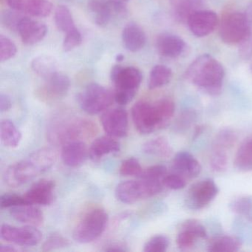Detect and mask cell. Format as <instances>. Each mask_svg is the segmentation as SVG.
Listing matches in <instances>:
<instances>
[{
  "label": "cell",
  "mask_w": 252,
  "mask_h": 252,
  "mask_svg": "<svg viewBox=\"0 0 252 252\" xmlns=\"http://www.w3.org/2000/svg\"><path fill=\"white\" fill-rule=\"evenodd\" d=\"M17 251H19V249H16L14 246H6V245H1L0 246V252H17Z\"/></svg>",
  "instance_id": "cell-51"
},
{
  "label": "cell",
  "mask_w": 252,
  "mask_h": 252,
  "mask_svg": "<svg viewBox=\"0 0 252 252\" xmlns=\"http://www.w3.org/2000/svg\"><path fill=\"white\" fill-rule=\"evenodd\" d=\"M219 23L218 15L212 11H196L187 21L191 33L197 37L210 34Z\"/></svg>",
  "instance_id": "cell-13"
},
{
  "label": "cell",
  "mask_w": 252,
  "mask_h": 252,
  "mask_svg": "<svg viewBox=\"0 0 252 252\" xmlns=\"http://www.w3.org/2000/svg\"><path fill=\"white\" fill-rule=\"evenodd\" d=\"M120 151V144L113 137L102 136L96 138L89 149V156L91 160L97 161L104 156Z\"/></svg>",
  "instance_id": "cell-24"
},
{
  "label": "cell",
  "mask_w": 252,
  "mask_h": 252,
  "mask_svg": "<svg viewBox=\"0 0 252 252\" xmlns=\"http://www.w3.org/2000/svg\"><path fill=\"white\" fill-rule=\"evenodd\" d=\"M185 42L179 36L171 33H161L156 39L158 52L167 58L179 57L185 49Z\"/></svg>",
  "instance_id": "cell-20"
},
{
  "label": "cell",
  "mask_w": 252,
  "mask_h": 252,
  "mask_svg": "<svg viewBox=\"0 0 252 252\" xmlns=\"http://www.w3.org/2000/svg\"><path fill=\"white\" fill-rule=\"evenodd\" d=\"M206 228L196 220H188L183 223L177 236L176 243L181 250H188L194 246L199 238H206Z\"/></svg>",
  "instance_id": "cell-15"
},
{
  "label": "cell",
  "mask_w": 252,
  "mask_h": 252,
  "mask_svg": "<svg viewBox=\"0 0 252 252\" xmlns=\"http://www.w3.org/2000/svg\"><path fill=\"white\" fill-rule=\"evenodd\" d=\"M172 168L175 173L187 178H195L201 172L198 160L188 152H180L175 155Z\"/></svg>",
  "instance_id": "cell-18"
},
{
  "label": "cell",
  "mask_w": 252,
  "mask_h": 252,
  "mask_svg": "<svg viewBox=\"0 0 252 252\" xmlns=\"http://www.w3.org/2000/svg\"><path fill=\"white\" fill-rule=\"evenodd\" d=\"M241 246V241L236 237L218 236L209 242L208 251L210 252H234L240 250Z\"/></svg>",
  "instance_id": "cell-29"
},
{
  "label": "cell",
  "mask_w": 252,
  "mask_h": 252,
  "mask_svg": "<svg viewBox=\"0 0 252 252\" xmlns=\"http://www.w3.org/2000/svg\"><path fill=\"white\" fill-rule=\"evenodd\" d=\"M88 7L99 27H106L115 16L111 0H88Z\"/></svg>",
  "instance_id": "cell-23"
},
{
  "label": "cell",
  "mask_w": 252,
  "mask_h": 252,
  "mask_svg": "<svg viewBox=\"0 0 252 252\" xmlns=\"http://www.w3.org/2000/svg\"><path fill=\"white\" fill-rule=\"evenodd\" d=\"M110 78L116 87L115 101L121 105H126L136 95L143 76L136 67L115 65L112 68Z\"/></svg>",
  "instance_id": "cell-5"
},
{
  "label": "cell",
  "mask_w": 252,
  "mask_h": 252,
  "mask_svg": "<svg viewBox=\"0 0 252 252\" xmlns=\"http://www.w3.org/2000/svg\"><path fill=\"white\" fill-rule=\"evenodd\" d=\"M17 53V48L13 41L6 36H0V61L2 63L14 58Z\"/></svg>",
  "instance_id": "cell-37"
},
{
  "label": "cell",
  "mask_w": 252,
  "mask_h": 252,
  "mask_svg": "<svg viewBox=\"0 0 252 252\" xmlns=\"http://www.w3.org/2000/svg\"><path fill=\"white\" fill-rule=\"evenodd\" d=\"M1 140L8 148H17L20 145L22 139V133L11 121L8 119L2 120L0 124Z\"/></svg>",
  "instance_id": "cell-28"
},
{
  "label": "cell",
  "mask_w": 252,
  "mask_h": 252,
  "mask_svg": "<svg viewBox=\"0 0 252 252\" xmlns=\"http://www.w3.org/2000/svg\"><path fill=\"white\" fill-rule=\"evenodd\" d=\"M125 60V57H124L123 54H118L116 57V60L118 62V63H121V62Z\"/></svg>",
  "instance_id": "cell-52"
},
{
  "label": "cell",
  "mask_w": 252,
  "mask_h": 252,
  "mask_svg": "<svg viewBox=\"0 0 252 252\" xmlns=\"http://www.w3.org/2000/svg\"><path fill=\"white\" fill-rule=\"evenodd\" d=\"M54 20L59 30L66 34L76 29L70 9L65 5H59L54 13Z\"/></svg>",
  "instance_id": "cell-32"
},
{
  "label": "cell",
  "mask_w": 252,
  "mask_h": 252,
  "mask_svg": "<svg viewBox=\"0 0 252 252\" xmlns=\"http://www.w3.org/2000/svg\"><path fill=\"white\" fill-rule=\"evenodd\" d=\"M234 164L240 170H252V138L240 146L236 154Z\"/></svg>",
  "instance_id": "cell-33"
},
{
  "label": "cell",
  "mask_w": 252,
  "mask_h": 252,
  "mask_svg": "<svg viewBox=\"0 0 252 252\" xmlns=\"http://www.w3.org/2000/svg\"><path fill=\"white\" fill-rule=\"evenodd\" d=\"M230 209L237 215H242L252 222V198L243 197L234 200L230 204Z\"/></svg>",
  "instance_id": "cell-35"
},
{
  "label": "cell",
  "mask_w": 252,
  "mask_h": 252,
  "mask_svg": "<svg viewBox=\"0 0 252 252\" xmlns=\"http://www.w3.org/2000/svg\"><path fill=\"white\" fill-rule=\"evenodd\" d=\"M163 186L170 189L178 190L185 187L187 182L185 178L177 173L166 175L163 178Z\"/></svg>",
  "instance_id": "cell-45"
},
{
  "label": "cell",
  "mask_w": 252,
  "mask_h": 252,
  "mask_svg": "<svg viewBox=\"0 0 252 252\" xmlns=\"http://www.w3.org/2000/svg\"><path fill=\"white\" fill-rule=\"evenodd\" d=\"M196 119V113L193 110H186L180 115L178 120V128L186 129L193 123Z\"/></svg>",
  "instance_id": "cell-47"
},
{
  "label": "cell",
  "mask_w": 252,
  "mask_h": 252,
  "mask_svg": "<svg viewBox=\"0 0 252 252\" xmlns=\"http://www.w3.org/2000/svg\"><path fill=\"white\" fill-rule=\"evenodd\" d=\"M224 76L222 64L209 54L196 59L186 71L189 82L210 95L221 94Z\"/></svg>",
  "instance_id": "cell-3"
},
{
  "label": "cell",
  "mask_w": 252,
  "mask_h": 252,
  "mask_svg": "<svg viewBox=\"0 0 252 252\" xmlns=\"http://www.w3.org/2000/svg\"><path fill=\"white\" fill-rule=\"evenodd\" d=\"M89 150L83 141H73L63 146L61 157L63 163L69 167H77L86 160Z\"/></svg>",
  "instance_id": "cell-19"
},
{
  "label": "cell",
  "mask_w": 252,
  "mask_h": 252,
  "mask_svg": "<svg viewBox=\"0 0 252 252\" xmlns=\"http://www.w3.org/2000/svg\"><path fill=\"white\" fill-rule=\"evenodd\" d=\"M170 5L176 20L187 23L194 13L200 11L202 0H170Z\"/></svg>",
  "instance_id": "cell-25"
},
{
  "label": "cell",
  "mask_w": 252,
  "mask_h": 252,
  "mask_svg": "<svg viewBox=\"0 0 252 252\" xmlns=\"http://www.w3.org/2000/svg\"><path fill=\"white\" fill-rule=\"evenodd\" d=\"M55 187L52 180L42 179L28 190L25 197L32 204L49 206L54 202Z\"/></svg>",
  "instance_id": "cell-17"
},
{
  "label": "cell",
  "mask_w": 252,
  "mask_h": 252,
  "mask_svg": "<svg viewBox=\"0 0 252 252\" xmlns=\"http://www.w3.org/2000/svg\"><path fill=\"white\" fill-rule=\"evenodd\" d=\"M114 100V95L107 88L96 83L88 85L78 95L82 110L90 115L98 114L107 110Z\"/></svg>",
  "instance_id": "cell-8"
},
{
  "label": "cell",
  "mask_w": 252,
  "mask_h": 252,
  "mask_svg": "<svg viewBox=\"0 0 252 252\" xmlns=\"http://www.w3.org/2000/svg\"><path fill=\"white\" fill-rule=\"evenodd\" d=\"M45 81L47 92L54 98L64 96L70 89V79L64 73L56 72Z\"/></svg>",
  "instance_id": "cell-26"
},
{
  "label": "cell",
  "mask_w": 252,
  "mask_h": 252,
  "mask_svg": "<svg viewBox=\"0 0 252 252\" xmlns=\"http://www.w3.org/2000/svg\"><path fill=\"white\" fill-rule=\"evenodd\" d=\"M101 125L106 133L113 138H124L128 134V115L123 108H114L103 113Z\"/></svg>",
  "instance_id": "cell-12"
},
{
  "label": "cell",
  "mask_w": 252,
  "mask_h": 252,
  "mask_svg": "<svg viewBox=\"0 0 252 252\" xmlns=\"http://www.w3.org/2000/svg\"><path fill=\"white\" fill-rule=\"evenodd\" d=\"M167 175V169L162 165H156L150 166L145 170H143L139 175L140 179L157 180L163 181V178Z\"/></svg>",
  "instance_id": "cell-42"
},
{
  "label": "cell",
  "mask_w": 252,
  "mask_h": 252,
  "mask_svg": "<svg viewBox=\"0 0 252 252\" xmlns=\"http://www.w3.org/2000/svg\"><path fill=\"white\" fill-rule=\"evenodd\" d=\"M0 236L5 241L22 246H36L42 239V232L36 226L29 225L16 227L2 224L0 229Z\"/></svg>",
  "instance_id": "cell-11"
},
{
  "label": "cell",
  "mask_w": 252,
  "mask_h": 252,
  "mask_svg": "<svg viewBox=\"0 0 252 252\" xmlns=\"http://www.w3.org/2000/svg\"><path fill=\"white\" fill-rule=\"evenodd\" d=\"M24 17L21 13L11 9V11H4L1 16L2 24L11 32H17L20 20Z\"/></svg>",
  "instance_id": "cell-41"
},
{
  "label": "cell",
  "mask_w": 252,
  "mask_h": 252,
  "mask_svg": "<svg viewBox=\"0 0 252 252\" xmlns=\"http://www.w3.org/2000/svg\"><path fill=\"white\" fill-rule=\"evenodd\" d=\"M7 3L11 9L33 17H46L53 11L52 3L47 0H7Z\"/></svg>",
  "instance_id": "cell-14"
},
{
  "label": "cell",
  "mask_w": 252,
  "mask_h": 252,
  "mask_svg": "<svg viewBox=\"0 0 252 252\" xmlns=\"http://www.w3.org/2000/svg\"><path fill=\"white\" fill-rule=\"evenodd\" d=\"M143 169L139 161L134 158H129L122 162L119 172L123 176H139Z\"/></svg>",
  "instance_id": "cell-40"
},
{
  "label": "cell",
  "mask_w": 252,
  "mask_h": 252,
  "mask_svg": "<svg viewBox=\"0 0 252 252\" xmlns=\"http://www.w3.org/2000/svg\"><path fill=\"white\" fill-rule=\"evenodd\" d=\"M244 14L233 12L223 17L220 26V36L228 45L238 44L250 32Z\"/></svg>",
  "instance_id": "cell-9"
},
{
  "label": "cell",
  "mask_w": 252,
  "mask_h": 252,
  "mask_svg": "<svg viewBox=\"0 0 252 252\" xmlns=\"http://www.w3.org/2000/svg\"><path fill=\"white\" fill-rule=\"evenodd\" d=\"M70 243L67 238L58 234V233H54L51 234L48 237L43 246H42V250L44 252H50V251L56 250V249H63L69 246Z\"/></svg>",
  "instance_id": "cell-39"
},
{
  "label": "cell",
  "mask_w": 252,
  "mask_h": 252,
  "mask_svg": "<svg viewBox=\"0 0 252 252\" xmlns=\"http://www.w3.org/2000/svg\"><path fill=\"white\" fill-rule=\"evenodd\" d=\"M143 151L146 154L161 158H169L173 154V149L164 137H158L147 141L143 145Z\"/></svg>",
  "instance_id": "cell-27"
},
{
  "label": "cell",
  "mask_w": 252,
  "mask_h": 252,
  "mask_svg": "<svg viewBox=\"0 0 252 252\" xmlns=\"http://www.w3.org/2000/svg\"><path fill=\"white\" fill-rule=\"evenodd\" d=\"M237 141V135L234 131L229 129H223L220 131L217 135L214 144L219 146L225 150H229L235 144Z\"/></svg>",
  "instance_id": "cell-38"
},
{
  "label": "cell",
  "mask_w": 252,
  "mask_h": 252,
  "mask_svg": "<svg viewBox=\"0 0 252 252\" xmlns=\"http://www.w3.org/2000/svg\"><path fill=\"white\" fill-rule=\"evenodd\" d=\"M82 42V36L77 29L66 33L63 41V48L64 52H69L79 47Z\"/></svg>",
  "instance_id": "cell-44"
},
{
  "label": "cell",
  "mask_w": 252,
  "mask_h": 252,
  "mask_svg": "<svg viewBox=\"0 0 252 252\" xmlns=\"http://www.w3.org/2000/svg\"><path fill=\"white\" fill-rule=\"evenodd\" d=\"M57 60L51 56L41 55L33 59L32 68L38 76L46 79L58 71Z\"/></svg>",
  "instance_id": "cell-30"
},
{
  "label": "cell",
  "mask_w": 252,
  "mask_h": 252,
  "mask_svg": "<svg viewBox=\"0 0 252 252\" xmlns=\"http://www.w3.org/2000/svg\"><path fill=\"white\" fill-rule=\"evenodd\" d=\"M57 151L50 147L36 150L24 160L7 168L4 181L9 187H21L51 169L57 162Z\"/></svg>",
  "instance_id": "cell-1"
},
{
  "label": "cell",
  "mask_w": 252,
  "mask_h": 252,
  "mask_svg": "<svg viewBox=\"0 0 252 252\" xmlns=\"http://www.w3.org/2000/svg\"><path fill=\"white\" fill-rule=\"evenodd\" d=\"M251 70H252V65H251Z\"/></svg>",
  "instance_id": "cell-53"
},
{
  "label": "cell",
  "mask_w": 252,
  "mask_h": 252,
  "mask_svg": "<svg viewBox=\"0 0 252 252\" xmlns=\"http://www.w3.org/2000/svg\"><path fill=\"white\" fill-rule=\"evenodd\" d=\"M98 132L96 125L86 119L75 116L58 118L47 128V138L54 145H65L73 141L93 138Z\"/></svg>",
  "instance_id": "cell-4"
},
{
  "label": "cell",
  "mask_w": 252,
  "mask_h": 252,
  "mask_svg": "<svg viewBox=\"0 0 252 252\" xmlns=\"http://www.w3.org/2000/svg\"><path fill=\"white\" fill-rule=\"evenodd\" d=\"M12 107V101L7 94H0V110L2 113L8 111Z\"/></svg>",
  "instance_id": "cell-48"
},
{
  "label": "cell",
  "mask_w": 252,
  "mask_h": 252,
  "mask_svg": "<svg viewBox=\"0 0 252 252\" xmlns=\"http://www.w3.org/2000/svg\"><path fill=\"white\" fill-rule=\"evenodd\" d=\"M239 45V54L243 60H250L252 57V31L240 41Z\"/></svg>",
  "instance_id": "cell-46"
},
{
  "label": "cell",
  "mask_w": 252,
  "mask_h": 252,
  "mask_svg": "<svg viewBox=\"0 0 252 252\" xmlns=\"http://www.w3.org/2000/svg\"><path fill=\"white\" fill-rule=\"evenodd\" d=\"M33 204L14 206L10 209L11 217L18 222L33 226H39L44 222V215L39 208Z\"/></svg>",
  "instance_id": "cell-22"
},
{
  "label": "cell",
  "mask_w": 252,
  "mask_h": 252,
  "mask_svg": "<svg viewBox=\"0 0 252 252\" xmlns=\"http://www.w3.org/2000/svg\"><path fill=\"white\" fill-rule=\"evenodd\" d=\"M17 32L23 43L33 45L41 42L48 33V28L44 23L24 17L18 25Z\"/></svg>",
  "instance_id": "cell-16"
},
{
  "label": "cell",
  "mask_w": 252,
  "mask_h": 252,
  "mask_svg": "<svg viewBox=\"0 0 252 252\" xmlns=\"http://www.w3.org/2000/svg\"><path fill=\"white\" fill-rule=\"evenodd\" d=\"M209 163L214 172H224L226 169L227 164H228L227 150L213 144Z\"/></svg>",
  "instance_id": "cell-34"
},
{
  "label": "cell",
  "mask_w": 252,
  "mask_h": 252,
  "mask_svg": "<svg viewBox=\"0 0 252 252\" xmlns=\"http://www.w3.org/2000/svg\"><path fill=\"white\" fill-rule=\"evenodd\" d=\"M169 246V240L166 236L156 235L150 238L144 245V252H166Z\"/></svg>",
  "instance_id": "cell-36"
},
{
  "label": "cell",
  "mask_w": 252,
  "mask_h": 252,
  "mask_svg": "<svg viewBox=\"0 0 252 252\" xmlns=\"http://www.w3.org/2000/svg\"><path fill=\"white\" fill-rule=\"evenodd\" d=\"M175 109V103L169 98H162L154 103L140 101L132 107V122L140 133H152L167 126Z\"/></svg>",
  "instance_id": "cell-2"
},
{
  "label": "cell",
  "mask_w": 252,
  "mask_h": 252,
  "mask_svg": "<svg viewBox=\"0 0 252 252\" xmlns=\"http://www.w3.org/2000/svg\"><path fill=\"white\" fill-rule=\"evenodd\" d=\"M172 76V70L169 67L162 64L155 66L152 69L149 77V88L155 90L167 85L170 82Z\"/></svg>",
  "instance_id": "cell-31"
},
{
  "label": "cell",
  "mask_w": 252,
  "mask_h": 252,
  "mask_svg": "<svg viewBox=\"0 0 252 252\" xmlns=\"http://www.w3.org/2000/svg\"><path fill=\"white\" fill-rule=\"evenodd\" d=\"M24 204H32L25 196L16 194H5L0 197V206L2 209H11L14 206Z\"/></svg>",
  "instance_id": "cell-43"
},
{
  "label": "cell",
  "mask_w": 252,
  "mask_h": 252,
  "mask_svg": "<svg viewBox=\"0 0 252 252\" xmlns=\"http://www.w3.org/2000/svg\"><path fill=\"white\" fill-rule=\"evenodd\" d=\"M106 252H125V248L120 245H113L105 249Z\"/></svg>",
  "instance_id": "cell-50"
},
{
  "label": "cell",
  "mask_w": 252,
  "mask_h": 252,
  "mask_svg": "<svg viewBox=\"0 0 252 252\" xmlns=\"http://www.w3.org/2000/svg\"><path fill=\"white\" fill-rule=\"evenodd\" d=\"M244 15L249 25H252V2H251L246 8Z\"/></svg>",
  "instance_id": "cell-49"
},
{
  "label": "cell",
  "mask_w": 252,
  "mask_h": 252,
  "mask_svg": "<svg viewBox=\"0 0 252 252\" xmlns=\"http://www.w3.org/2000/svg\"><path fill=\"white\" fill-rule=\"evenodd\" d=\"M122 42L128 51L136 53L145 46L147 36L145 32L138 24L130 23L124 28Z\"/></svg>",
  "instance_id": "cell-21"
},
{
  "label": "cell",
  "mask_w": 252,
  "mask_h": 252,
  "mask_svg": "<svg viewBox=\"0 0 252 252\" xmlns=\"http://www.w3.org/2000/svg\"><path fill=\"white\" fill-rule=\"evenodd\" d=\"M218 186L212 179L203 180L193 184L186 197V205L191 210H199L209 205L218 194Z\"/></svg>",
  "instance_id": "cell-10"
},
{
  "label": "cell",
  "mask_w": 252,
  "mask_h": 252,
  "mask_svg": "<svg viewBox=\"0 0 252 252\" xmlns=\"http://www.w3.org/2000/svg\"><path fill=\"white\" fill-rule=\"evenodd\" d=\"M108 220V215L104 209L101 208L91 209L82 217L75 227L73 239L82 244L94 241L104 232Z\"/></svg>",
  "instance_id": "cell-6"
},
{
  "label": "cell",
  "mask_w": 252,
  "mask_h": 252,
  "mask_svg": "<svg viewBox=\"0 0 252 252\" xmlns=\"http://www.w3.org/2000/svg\"><path fill=\"white\" fill-rule=\"evenodd\" d=\"M163 187V181L157 180L129 181L119 184L115 193L119 201L131 204L156 195L161 191Z\"/></svg>",
  "instance_id": "cell-7"
}]
</instances>
